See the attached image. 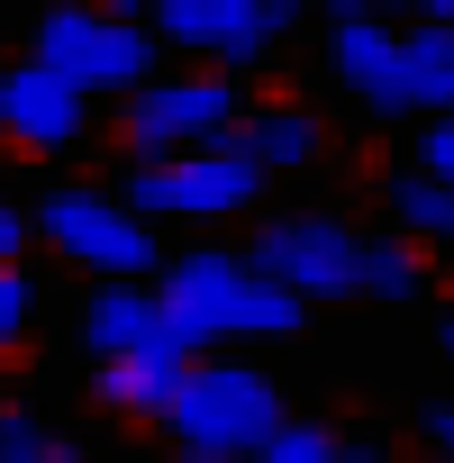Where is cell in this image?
I'll list each match as a JSON object with an SVG mask.
<instances>
[{
  "mask_svg": "<svg viewBox=\"0 0 454 463\" xmlns=\"http://www.w3.org/2000/svg\"><path fill=\"white\" fill-rule=\"evenodd\" d=\"M182 364H191V354H182L173 336H155V345H137V354L100 364V400H109V409H128V418H164V400H173Z\"/></svg>",
  "mask_w": 454,
  "mask_h": 463,
  "instance_id": "12",
  "label": "cell"
},
{
  "mask_svg": "<svg viewBox=\"0 0 454 463\" xmlns=\"http://www.w3.org/2000/svg\"><path fill=\"white\" fill-rule=\"evenodd\" d=\"M37 227H46L55 255L91 264L100 282H137V273L155 264V227H146L128 200H109V191H55Z\"/></svg>",
  "mask_w": 454,
  "mask_h": 463,
  "instance_id": "6",
  "label": "cell"
},
{
  "mask_svg": "<svg viewBox=\"0 0 454 463\" xmlns=\"http://www.w3.org/2000/svg\"><path fill=\"white\" fill-rule=\"evenodd\" d=\"M336 463H391L382 445H336Z\"/></svg>",
  "mask_w": 454,
  "mask_h": 463,
  "instance_id": "24",
  "label": "cell"
},
{
  "mask_svg": "<svg viewBox=\"0 0 454 463\" xmlns=\"http://www.w3.org/2000/svg\"><path fill=\"white\" fill-rule=\"evenodd\" d=\"M164 427L191 463H255L264 436L282 427V391L255 373V364H227V354H200L182 364L173 400H164Z\"/></svg>",
  "mask_w": 454,
  "mask_h": 463,
  "instance_id": "1",
  "label": "cell"
},
{
  "mask_svg": "<svg viewBox=\"0 0 454 463\" xmlns=\"http://www.w3.org/2000/svg\"><path fill=\"white\" fill-rule=\"evenodd\" d=\"M82 336H91L100 364H118V354H137V345L164 336V309H155V291H137V282H100V300L82 309Z\"/></svg>",
  "mask_w": 454,
  "mask_h": 463,
  "instance_id": "13",
  "label": "cell"
},
{
  "mask_svg": "<svg viewBox=\"0 0 454 463\" xmlns=\"http://www.w3.org/2000/svg\"><path fill=\"white\" fill-rule=\"evenodd\" d=\"M218 146H227V155H246L255 173H300V164L327 155V128H318V109H246Z\"/></svg>",
  "mask_w": 454,
  "mask_h": 463,
  "instance_id": "11",
  "label": "cell"
},
{
  "mask_svg": "<svg viewBox=\"0 0 454 463\" xmlns=\"http://www.w3.org/2000/svg\"><path fill=\"white\" fill-rule=\"evenodd\" d=\"M445 354H454V318H445Z\"/></svg>",
  "mask_w": 454,
  "mask_h": 463,
  "instance_id": "26",
  "label": "cell"
},
{
  "mask_svg": "<svg viewBox=\"0 0 454 463\" xmlns=\"http://www.w3.org/2000/svg\"><path fill=\"white\" fill-rule=\"evenodd\" d=\"M427 19H436V28H454V0H436V10H427Z\"/></svg>",
  "mask_w": 454,
  "mask_h": 463,
  "instance_id": "25",
  "label": "cell"
},
{
  "mask_svg": "<svg viewBox=\"0 0 454 463\" xmlns=\"http://www.w3.org/2000/svg\"><path fill=\"white\" fill-rule=\"evenodd\" d=\"M82 128H91V100L73 82H55L46 64H10V73H0V137H10V146L64 155V146H82Z\"/></svg>",
  "mask_w": 454,
  "mask_h": 463,
  "instance_id": "9",
  "label": "cell"
},
{
  "mask_svg": "<svg viewBox=\"0 0 454 463\" xmlns=\"http://www.w3.org/2000/svg\"><path fill=\"white\" fill-rule=\"evenodd\" d=\"M246 264L237 255H182L164 282H155V309H164V336L200 364L218 336H237V318H246Z\"/></svg>",
  "mask_w": 454,
  "mask_h": 463,
  "instance_id": "8",
  "label": "cell"
},
{
  "mask_svg": "<svg viewBox=\"0 0 454 463\" xmlns=\"http://www.w3.org/2000/svg\"><path fill=\"white\" fill-rule=\"evenodd\" d=\"M336 445H345V436H327V427H309V418H282L255 463H336Z\"/></svg>",
  "mask_w": 454,
  "mask_h": 463,
  "instance_id": "18",
  "label": "cell"
},
{
  "mask_svg": "<svg viewBox=\"0 0 454 463\" xmlns=\"http://www.w3.org/2000/svg\"><path fill=\"white\" fill-rule=\"evenodd\" d=\"M237 336H300V300L273 291V282H246V318H237Z\"/></svg>",
  "mask_w": 454,
  "mask_h": 463,
  "instance_id": "19",
  "label": "cell"
},
{
  "mask_svg": "<svg viewBox=\"0 0 454 463\" xmlns=\"http://www.w3.org/2000/svg\"><path fill=\"white\" fill-rule=\"evenodd\" d=\"M418 445H427L436 463H454V409H427V418H418Z\"/></svg>",
  "mask_w": 454,
  "mask_h": 463,
  "instance_id": "22",
  "label": "cell"
},
{
  "mask_svg": "<svg viewBox=\"0 0 454 463\" xmlns=\"http://www.w3.org/2000/svg\"><path fill=\"white\" fill-rule=\"evenodd\" d=\"M0 463H82L64 436H46L28 409H0Z\"/></svg>",
  "mask_w": 454,
  "mask_h": 463,
  "instance_id": "17",
  "label": "cell"
},
{
  "mask_svg": "<svg viewBox=\"0 0 454 463\" xmlns=\"http://www.w3.org/2000/svg\"><path fill=\"white\" fill-rule=\"evenodd\" d=\"M19 336H28V282H19V264H10V273H0V354H10Z\"/></svg>",
  "mask_w": 454,
  "mask_h": 463,
  "instance_id": "21",
  "label": "cell"
},
{
  "mask_svg": "<svg viewBox=\"0 0 454 463\" xmlns=\"http://www.w3.org/2000/svg\"><path fill=\"white\" fill-rule=\"evenodd\" d=\"M264 173L227 146H200V155H173V164H137L128 173V209L137 218H237L255 209Z\"/></svg>",
  "mask_w": 454,
  "mask_h": 463,
  "instance_id": "5",
  "label": "cell"
},
{
  "mask_svg": "<svg viewBox=\"0 0 454 463\" xmlns=\"http://www.w3.org/2000/svg\"><path fill=\"white\" fill-rule=\"evenodd\" d=\"M418 282H427V264H418L409 237H364V255H355V291H373V300H418Z\"/></svg>",
  "mask_w": 454,
  "mask_h": 463,
  "instance_id": "15",
  "label": "cell"
},
{
  "mask_svg": "<svg viewBox=\"0 0 454 463\" xmlns=\"http://www.w3.org/2000/svg\"><path fill=\"white\" fill-rule=\"evenodd\" d=\"M418 173H427L436 191H454V118H436V128H427V146H418Z\"/></svg>",
  "mask_w": 454,
  "mask_h": 463,
  "instance_id": "20",
  "label": "cell"
},
{
  "mask_svg": "<svg viewBox=\"0 0 454 463\" xmlns=\"http://www.w3.org/2000/svg\"><path fill=\"white\" fill-rule=\"evenodd\" d=\"M19 246H28V218H19L10 200H0V273H10V264H19Z\"/></svg>",
  "mask_w": 454,
  "mask_h": 463,
  "instance_id": "23",
  "label": "cell"
},
{
  "mask_svg": "<svg viewBox=\"0 0 454 463\" xmlns=\"http://www.w3.org/2000/svg\"><path fill=\"white\" fill-rule=\"evenodd\" d=\"M28 64L73 82L82 100H137L155 82V28L137 10H46Z\"/></svg>",
  "mask_w": 454,
  "mask_h": 463,
  "instance_id": "2",
  "label": "cell"
},
{
  "mask_svg": "<svg viewBox=\"0 0 454 463\" xmlns=\"http://www.w3.org/2000/svg\"><path fill=\"white\" fill-rule=\"evenodd\" d=\"M391 209H400V237H427V246H445V237H454V191H436L427 173L391 182Z\"/></svg>",
  "mask_w": 454,
  "mask_h": 463,
  "instance_id": "16",
  "label": "cell"
},
{
  "mask_svg": "<svg viewBox=\"0 0 454 463\" xmlns=\"http://www.w3.org/2000/svg\"><path fill=\"white\" fill-rule=\"evenodd\" d=\"M336 82H345L364 109L400 118V109H409V100H400V28H382L373 10H336Z\"/></svg>",
  "mask_w": 454,
  "mask_h": 463,
  "instance_id": "10",
  "label": "cell"
},
{
  "mask_svg": "<svg viewBox=\"0 0 454 463\" xmlns=\"http://www.w3.org/2000/svg\"><path fill=\"white\" fill-rule=\"evenodd\" d=\"M237 118H246V100H237L227 73H155V82L118 109V137H128L137 164H173V155L218 146Z\"/></svg>",
  "mask_w": 454,
  "mask_h": 463,
  "instance_id": "3",
  "label": "cell"
},
{
  "mask_svg": "<svg viewBox=\"0 0 454 463\" xmlns=\"http://www.w3.org/2000/svg\"><path fill=\"white\" fill-rule=\"evenodd\" d=\"M355 255H364V237L345 218H327V209H300V218H273V227H255V282H273V291H291V300H336V291H355Z\"/></svg>",
  "mask_w": 454,
  "mask_h": 463,
  "instance_id": "4",
  "label": "cell"
},
{
  "mask_svg": "<svg viewBox=\"0 0 454 463\" xmlns=\"http://www.w3.org/2000/svg\"><path fill=\"white\" fill-rule=\"evenodd\" d=\"M400 100H409V109L454 118V28L418 19V28L400 37Z\"/></svg>",
  "mask_w": 454,
  "mask_h": 463,
  "instance_id": "14",
  "label": "cell"
},
{
  "mask_svg": "<svg viewBox=\"0 0 454 463\" xmlns=\"http://www.w3.org/2000/svg\"><path fill=\"white\" fill-rule=\"evenodd\" d=\"M146 28H155V46H182V55L255 64L291 37V0H164Z\"/></svg>",
  "mask_w": 454,
  "mask_h": 463,
  "instance_id": "7",
  "label": "cell"
}]
</instances>
